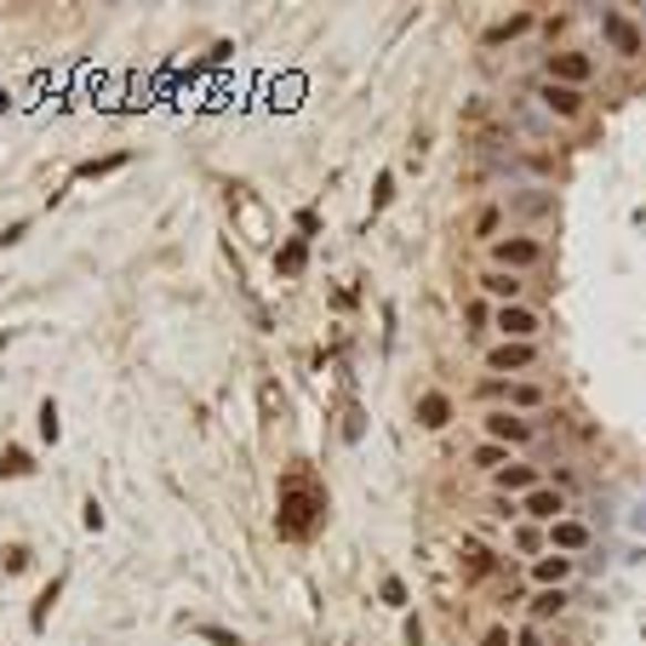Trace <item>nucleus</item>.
I'll use <instances>...</instances> for the list:
<instances>
[{"mask_svg":"<svg viewBox=\"0 0 646 646\" xmlns=\"http://www.w3.org/2000/svg\"><path fill=\"white\" fill-rule=\"evenodd\" d=\"M475 429H481V440H492V447H503V452H521V447L538 440V424L509 413V406H487V413L475 418Z\"/></svg>","mask_w":646,"mask_h":646,"instance_id":"f257e3e1","label":"nucleus"},{"mask_svg":"<svg viewBox=\"0 0 646 646\" xmlns=\"http://www.w3.org/2000/svg\"><path fill=\"white\" fill-rule=\"evenodd\" d=\"M487 263L509 269V275H532V269L543 263V241L532 229H509V235H498V241L487 247Z\"/></svg>","mask_w":646,"mask_h":646,"instance_id":"f03ea898","label":"nucleus"},{"mask_svg":"<svg viewBox=\"0 0 646 646\" xmlns=\"http://www.w3.org/2000/svg\"><path fill=\"white\" fill-rule=\"evenodd\" d=\"M315 515H321V492L310 481H286V492H281V538H310Z\"/></svg>","mask_w":646,"mask_h":646,"instance_id":"7ed1b4c3","label":"nucleus"},{"mask_svg":"<svg viewBox=\"0 0 646 646\" xmlns=\"http://www.w3.org/2000/svg\"><path fill=\"white\" fill-rule=\"evenodd\" d=\"M538 361H543V350L538 344H487L481 350V372L487 378H527V372H538Z\"/></svg>","mask_w":646,"mask_h":646,"instance_id":"20e7f679","label":"nucleus"},{"mask_svg":"<svg viewBox=\"0 0 646 646\" xmlns=\"http://www.w3.org/2000/svg\"><path fill=\"white\" fill-rule=\"evenodd\" d=\"M492 332L503 337V344H538L543 315L532 310V303H503V310H492Z\"/></svg>","mask_w":646,"mask_h":646,"instance_id":"39448f33","label":"nucleus"},{"mask_svg":"<svg viewBox=\"0 0 646 646\" xmlns=\"http://www.w3.org/2000/svg\"><path fill=\"white\" fill-rule=\"evenodd\" d=\"M543 81H555V86L584 92V86L595 81V58H590V52H577V46H566V52H550V58H543Z\"/></svg>","mask_w":646,"mask_h":646,"instance_id":"423d86ee","label":"nucleus"},{"mask_svg":"<svg viewBox=\"0 0 646 646\" xmlns=\"http://www.w3.org/2000/svg\"><path fill=\"white\" fill-rule=\"evenodd\" d=\"M572 515V498L561 492V487H532L527 498H521V521H532V527H555V521H566Z\"/></svg>","mask_w":646,"mask_h":646,"instance_id":"0eeeda50","label":"nucleus"},{"mask_svg":"<svg viewBox=\"0 0 646 646\" xmlns=\"http://www.w3.org/2000/svg\"><path fill=\"white\" fill-rule=\"evenodd\" d=\"M487 481H492V498H515V503H521L532 487H543V469H538V463H521V458H509L503 469L487 475Z\"/></svg>","mask_w":646,"mask_h":646,"instance_id":"6e6552de","label":"nucleus"},{"mask_svg":"<svg viewBox=\"0 0 646 646\" xmlns=\"http://www.w3.org/2000/svg\"><path fill=\"white\" fill-rule=\"evenodd\" d=\"M572 577H577V561L572 555H538V561H527V584L532 590H572Z\"/></svg>","mask_w":646,"mask_h":646,"instance_id":"1a4fd4ad","label":"nucleus"},{"mask_svg":"<svg viewBox=\"0 0 646 646\" xmlns=\"http://www.w3.org/2000/svg\"><path fill=\"white\" fill-rule=\"evenodd\" d=\"M475 286H481V298H492V310H503V303H527V275H509V269H481L475 275Z\"/></svg>","mask_w":646,"mask_h":646,"instance_id":"9d476101","label":"nucleus"},{"mask_svg":"<svg viewBox=\"0 0 646 646\" xmlns=\"http://www.w3.org/2000/svg\"><path fill=\"white\" fill-rule=\"evenodd\" d=\"M543 532H550V550L555 555H584L590 550V543H595V527L584 521V515H566V521H555V527H543Z\"/></svg>","mask_w":646,"mask_h":646,"instance_id":"9b49d317","label":"nucleus"},{"mask_svg":"<svg viewBox=\"0 0 646 646\" xmlns=\"http://www.w3.org/2000/svg\"><path fill=\"white\" fill-rule=\"evenodd\" d=\"M543 400H550V389H543L538 378H503V400H498V406L532 418V413H543Z\"/></svg>","mask_w":646,"mask_h":646,"instance_id":"f8f14e48","label":"nucleus"},{"mask_svg":"<svg viewBox=\"0 0 646 646\" xmlns=\"http://www.w3.org/2000/svg\"><path fill=\"white\" fill-rule=\"evenodd\" d=\"M532 97H538V104H543V110H550L555 121H577V115H584V92H572V86H555V81H538V86H532Z\"/></svg>","mask_w":646,"mask_h":646,"instance_id":"ddd939ff","label":"nucleus"},{"mask_svg":"<svg viewBox=\"0 0 646 646\" xmlns=\"http://www.w3.org/2000/svg\"><path fill=\"white\" fill-rule=\"evenodd\" d=\"M601 29H606V41L618 46V58H646V35L629 23V12H601Z\"/></svg>","mask_w":646,"mask_h":646,"instance_id":"4468645a","label":"nucleus"},{"mask_svg":"<svg viewBox=\"0 0 646 646\" xmlns=\"http://www.w3.org/2000/svg\"><path fill=\"white\" fill-rule=\"evenodd\" d=\"M566 606H572V590H532L527 595V624L550 629L555 618H566Z\"/></svg>","mask_w":646,"mask_h":646,"instance_id":"2eb2a0df","label":"nucleus"},{"mask_svg":"<svg viewBox=\"0 0 646 646\" xmlns=\"http://www.w3.org/2000/svg\"><path fill=\"white\" fill-rule=\"evenodd\" d=\"M509 543H515V555H527V561L550 555V532L532 527V521H515V527H509Z\"/></svg>","mask_w":646,"mask_h":646,"instance_id":"dca6fc26","label":"nucleus"},{"mask_svg":"<svg viewBox=\"0 0 646 646\" xmlns=\"http://www.w3.org/2000/svg\"><path fill=\"white\" fill-rule=\"evenodd\" d=\"M532 23H538V12H509L503 23H492V29H487V41H492V46H503V41H521Z\"/></svg>","mask_w":646,"mask_h":646,"instance_id":"f3484780","label":"nucleus"},{"mask_svg":"<svg viewBox=\"0 0 646 646\" xmlns=\"http://www.w3.org/2000/svg\"><path fill=\"white\" fill-rule=\"evenodd\" d=\"M492 566H498V555L487 550V543H481V538H463V572H469V577H487Z\"/></svg>","mask_w":646,"mask_h":646,"instance_id":"a211bd4d","label":"nucleus"},{"mask_svg":"<svg viewBox=\"0 0 646 646\" xmlns=\"http://www.w3.org/2000/svg\"><path fill=\"white\" fill-rule=\"evenodd\" d=\"M447 418H452V400L447 395H424L418 400V424L424 429H447Z\"/></svg>","mask_w":646,"mask_h":646,"instance_id":"6ab92c4d","label":"nucleus"},{"mask_svg":"<svg viewBox=\"0 0 646 646\" xmlns=\"http://www.w3.org/2000/svg\"><path fill=\"white\" fill-rule=\"evenodd\" d=\"M498 235H503V207H481V218H475V241H498Z\"/></svg>","mask_w":646,"mask_h":646,"instance_id":"aec40b11","label":"nucleus"},{"mask_svg":"<svg viewBox=\"0 0 646 646\" xmlns=\"http://www.w3.org/2000/svg\"><path fill=\"white\" fill-rule=\"evenodd\" d=\"M509 458H515V452H503V447H492V440H481V447H475V458H469V463L492 475V469H503Z\"/></svg>","mask_w":646,"mask_h":646,"instance_id":"412c9836","label":"nucleus"},{"mask_svg":"<svg viewBox=\"0 0 646 646\" xmlns=\"http://www.w3.org/2000/svg\"><path fill=\"white\" fill-rule=\"evenodd\" d=\"M303 263H310V252H303V241H292V247H286V252L275 258V269H281V275H298Z\"/></svg>","mask_w":646,"mask_h":646,"instance_id":"4be33fe9","label":"nucleus"},{"mask_svg":"<svg viewBox=\"0 0 646 646\" xmlns=\"http://www.w3.org/2000/svg\"><path fill=\"white\" fill-rule=\"evenodd\" d=\"M515 646H550V635H543L538 624H527V618H521V629H515Z\"/></svg>","mask_w":646,"mask_h":646,"instance_id":"5701e85b","label":"nucleus"},{"mask_svg":"<svg viewBox=\"0 0 646 646\" xmlns=\"http://www.w3.org/2000/svg\"><path fill=\"white\" fill-rule=\"evenodd\" d=\"M481 646H515V629H509V624H492V629L481 635Z\"/></svg>","mask_w":646,"mask_h":646,"instance_id":"b1692460","label":"nucleus"},{"mask_svg":"<svg viewBox=\"0 0 646 646\" xmlns=\"http://www.w3.org/2000/svg\"><path fill=\"white\" fill-rule=\"evenodd\" d=\"M41 440H58V406L52 400L41 406Z\"/></svg>","mask_w":646,"mask_h":646,"instance_id":"393cba45","label":"nucleus"},{"mask_svg":"<svg viewBox=\"0 0 646 646\" xmlns=\"http://www.w3.org/2000/svg\"><path fill=\"white\" fill-rule=\"evenodd\" d=\"M389 189H395V178L384 173V178H378V195H372V212H384V207H389Z\"/></svg>","mask_w":646,"mask_h":646,"instance_id":"a878e982","label":"nucleus"},{"mask_svg":"<svg viewBox=\"0 0 646 646\" xmlns=\"http://www.w3.org/2000/svg\"><path fill=\"white\" fill-rule=\"evenodd\" d=\"M0 469H7V475H29V458L23 452H7V458H0Z\"/></svg>","mask_w":646,"mask_h":646,"instance_id":"bb28decb","label":"nucleus"},{"mask_svg":"<svg viewBox=\"0 0 646 646\" xmlns=\"http://www.w3.org/2000/svg\"><path fill=\"white\" fill-rule=\"evenodd\" d=\"M640 63H646V58H640Z\"/></svg>","mask_w":646,"mask_h":646,"instance_id":"cd10ccee","label":"nucleus"}]
</instances>
